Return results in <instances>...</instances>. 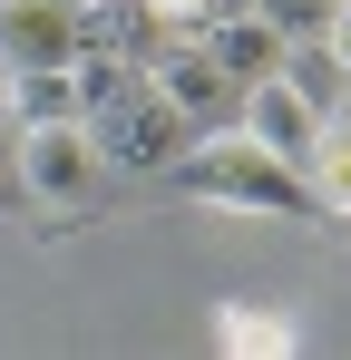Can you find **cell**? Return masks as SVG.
Wrapping results in <instances>:
<instances>
[{"mask_svg": "<svg viewBox=\"0 0 351 360\" xmlns=\"http://www.w3.org/2000/svg\"><path fill=\"white\" fill-rule=\"evenodd\" d=\"M98 176H108V156H98V136H88L78 117H30V127H20V166H10L20 195L78 214V205L98 195Z\"/></svg>", "mask_w": 351, "mask_h": 360, "instance_id": "2", "label": "cell"}, {"mask_svg": "<svg viewBox=\"0 0 351 360\" xmlns=\"http://www.w3.org/2000/svg\"><path fill=\"white\" fill-rule=\"evenodd\" d=\"M215 351H234V360H283V351H302V331H292L283 311L225 302V311H215Z\"/></svg>", "mask_w": 351, "mask_h": 360, "instance_id": "8", "label": "cell"}, {"mask_svg": "<svg viewBox=\"0 0 351 360\" xmlns=\"http://www.w3.org/2000/svg\"><path fill=\"white\" fill-rule=\"evenodd\" d=\"M225 10H234V0H147V20H156L166 39H205Z\"/></svg>", "mask_w": 351, "mask_h": 360, "instance_id": "12", "label": "cell"}, {"mask_svg": "<svg viewBox=\"0 0 351 360\" xmlns=\"http://www.w3.org/2000/svg\"><path fill=\"white\" fill-rule=\"evenodd\" d=\"M283 78H292V98H302V108H322V127L351 117V68L332 59V39H322V30H312V39H283Z\"/></svg>", "mask_w": 351, "mask_h": 360, "instance_id": "6", "label": "cell"}, {"mask_svg": "<svg viewBox=\"0 0 351 360\" xmlns=\"http://www.w3.org/2000/svg\"><path fill=\"white\" fill-rule=\"evenodd\" d=\"M205 49H215V68H225L234 88H244V78H264V68H283V30H264L254 10H225V20L205 30Z\"/></svg>", "mask_w": 351, "mask_h": 360, "instance_id": "7", "label": "cell"}, {"mask_svg": "<svg viewBox=\"0 0 351 360\" xmlns=\"http://www.w3.org/2000/svg\"><path fill=\"white\" fill-rule=\"evenodd\" d=\"M234 10H254V20L283 30V39H312V30L332 20V0H234Z\"/></svg>", "mask_w": 351, "mask_h": 360, "instance_id": "11", "label": "cell"}, {"mask_svg": "<svg viewBox=\"0 0 351 360\" xmlns=\"http://www.w3.org/2000/svg\"><path fill=\"white\" fill-rule=\"evenodd\" d=\"M302 176H312V205H322V214H351V117L322 127V146H312Z\"/></svg>", "mask_w": 351, "mask_h": 360, "instance_id": "10", "label": "cell"}, {"mask_svg": "<svg viewBox=\"0 0 351 360\" xmlns=\"http://www.w3.org/2000/svg\"><path fill=\"white\" fill-rule=\"evenodd\" d=\"M176 185H185L195 205H244V214H283V224L322 214V205H312V176H302L292 156H273V146H254V136H244V127H225V117L185 136Z\"/></svg>", "mask_w": 351, "mask_h": 360, "instance_id": "1", "label": "cell"}, {"mask_svg": "<svg viewBox=\"0 0 351 360\" xmlns=\"http://www.w3.org/2000/svg\"><path fill=\"white\" fill-rule=\"evenodd\" d=\"M0 108H10V59H0Z\"/></svg>", "mask_w": 351, "mask_h": 360, "instance_id": "15", "label": "cell"}, {"mask_svg": "<svg viewBox=\"0 0 351 360\" xmlns=\"http://www.w3.org/2000/svg\"><path fill=\"white\" fill-rule=\"evenodd\" d=\"M322 39H332V59L351 68V0H332V20H322Z\"/></svg>", "mask_w": 351, "mask_h": 360, "instance_id": "13", "label": "cell"}, {"mask_svg": "<svg viewBox=\"0 0 351 360\" xmlns=\"http://www.w3.org/2000/svg\"><path fill=\"white\" fill-rule=\"evenodd\" d=\"M10 166H20V117L0 108V185H10Z\"/></svg>", "mask_w": 351, "mask_h": 360, "instance_id": "14", "label": "cell"}, {"mask_svg": "<svg viewBox=\"0 0 351 360\" xmlns=\"http://www.w3.org/2000/svg\"><path fill=\"white\" fill-rule=\"evenodd\" d=\"M10 117H78V59H49V68H10Z\"/></svg>", "mask_w": 351, "mask_h": 360, "instance_id": "9", "label": "cell"}, {"mask_svg": "<svg viewBox=\"0 0 351 360\" xmlns=\"http://www.w3.org/2000/svg\"><path fill=\"white\" fill-rule=\"evenodd\" d=\"M234 127H244L254 146L292 156V166H312V146H322V108H302V98H292L283 68H264V78H244V88H234Z\"/></svg>", "mask_w": 351, "mask_h": 360, "instance_id": "4", "label": "cell"}, {"mask_svg": "<svg viewBox=\"0 0 351 360\" xmlns=\"http://www.w3.org/2000/svg\"><path fill=\"white\" fill-rule=\"evenodd\" d=\"M0 59L10 68L78 59V0H0Z\"/></svg>", "mask_w": 351, "mask_h": 360, "instance_id": "5", "label": "cell"}, {"mask_svg": "<svg viewBox=\"0 0 351 360\" xmlns=\"http://www.w3.org/2000/svg\"><path fill=\"white\" fill-rule=\"evenodd\" d=\"M137 68H147V88H156V98H166L185 127L234 117V78L215 68V49H205V39H156V49H147Z\"/></svg>", "mask_w": 351, "mask_h": 360, "instance_id": "3", "label": "cell"}]
</instances>
